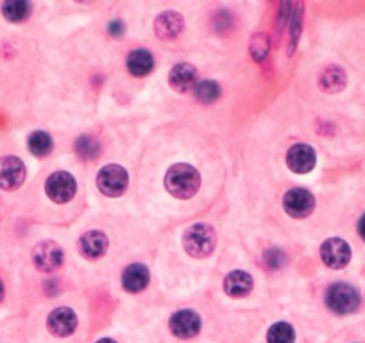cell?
I'll return each instance as SVG.
<instances>
[{
    "instance_id": "obj_22",
    "label": "cell",
    "mask_w": 365,
    "mask_h": 343,
    "mask_svg": "<svg viewBox=\"0 0 365 343\" xmlns=\"http://www.w3.org/2000/svg\"><path fill=\"white\" fill-rule=\"evenodd\" d=\"M296 331L286 322H276L267 332V343H294Z\"/></svg>"
},
{
    "instance_id": "obj_21",
    "label": "cell",
    "mask_w": 365,
    "mask_h": 343,
    "mask_svg": "<svg viewBox=\"0 0 365 343\" xmlns=\"http://www.w3.org/2000/svg\"><path fill=\"white\" fill-rule=\"evenodd\" d=\"M27 145H29V150L33 156L45 157L52 152L54 143H52V138H50L47 133L36 131L29 136V140H27Z\"/></svg>"
},
{
    "instance_id": "obj_11",
    "label": "cell",
    "mask_w": 365,
    "mask_h": 343,
    "mask_svg": "<svg viewBox=\"0 0 365 343\" xmlns=\"http://www.w3.org/2000/svg\"><path fill=\"white\" fill-rule=\"evenodd\" d=\"M47 327L57 338H67L77 329V315L70 308H57L49 315Z\"/></svg>"
},
{
    "instance_id": "obj_25",
    "label": "cell",
    "mask_w": 365,
    "mask_h": 343,
    "mask_svg": "<svg viewBox=\"0 0 365 343\" xmlns=\"http://www.w3.org/2000/svg\"><path fill=\"white\" fill-rule=\"evenodd\" d=\"M269 49H271V45H269V38L265 36L264 33H258V34H254V36H252V40H251V56L254 57V60L264 61L265 57H267Z\"/></svg>"
},
{
    "instance_id": "obj_17",
    "label": "cell",
    "mask_w": 365,
    "mask_h": 343,
    "mask_svg": "<svg viewBox=\"0 0 365 343\" xmlns=\"http://www.w3.org/2000/svg\"><path fill=\"white\" fill-rule=\"evenodd\" d=\"M252 290V277L244 270H233L224 279V291L230 297H245Z\"/></svg>"
},
{
    "instance_id": "obj_12",
    "label": "cell",
    "mask_w": 365,
    "mask_h": 343,
    "mask_svg": "<svg viewBox=\"0 0 365 343\" xmlns=\"http://www.w3.org/2000/svg\"><path fill=\"white\" fill-rule=\"evenodd\" d=\"M170 331H172L177 338H193V336L201 331L199 315L192 310L177 311V313H174L172 318H170Z\"/></svg>"
},
{
    "instance_id": "obj_15",
    "label": "cell",
    "mask_w": 365,
    "mask_h": 343,
    "mask_svg": "<svg viewBox=\"0 0 365 343\" xmlns=\"http://www.w3.org/2000/svg\"><path fill=\"white\" fill-rule=\"evenodd\" d=\"M183 29H185V20L176 11L162 13L155 22V30L159 40H172L179 36Z\"/></svg>"
},
{
    "instance_id": "obj_31",
    "label": "cell",
    "mask_w": 365,
    "mask_h": 343,
    "mask_svg": "<svg viewBox=\"0 0 365 343\" xmlns=\"http://www.w3.org/2000/svg\"><path fill=\"white\" fill-rule=\"evenodd\" d=\"M4 298V284H2V281H0V300Z\"/></svg>"
},
{
    "instance_id": "obj_13",
    "label": "cell",
    "mask_w": 365,
    "mask_h": 343,
    "mask_svg": "<svg viewBox=\"0 0 365 343\" xmlns=\"http://www.w3.org/2000/svg\"><path fill=\"white\" fill-rule=\"evenodd\" d=\"M169 84L179 94H186L197 86V68L190 63H177L170 70Z\"/></svg>"
},
{
    "instance_id": "obj_1",
    "label": "cell",
    "mask_w": 365,
    "mask_h": 343,
    "mask_svg": "<svg viewBox=\"0 0 365 343\" xmlns=\"http://www.w3.org/2000/svg\"><path fill=\"white\" fill-rule=\"evenodd\" d=\"M165 188L176 198H190L199 191L201 176L199 172L186 163H177L169 168L165 176Z\"/></svg>"
},
{
    "instance_id": "obj_20",
    "label": "cell",
    "mask_w": 365,
    "mask_h": 343,
    "mask_svg": "<svg viewBox=\"0 0 365 343\" xmlns=\"http://www.w3.org/2000/svg\"><path fill=\"white\" fill-rule=\"evenodd\" d=\"M2 15L9 22H23V20L29 18L30 4L26 0H9V2L2 4Z\"/></svg>"
},
{
    "instance_id": "obj_9",
    "label": "cell",
    "mask_w": 365,
    "mask_h": 343,
    "mask_svg": "<svg viewBox=\"0 0 365 343\" xmlns=\"http://www.w3.org/2000/svg\"><path fill=\"white\" fill-rule=\"evenodd\" d=\"M320 257L326 266L340 270L351 262V247L342 238H330L320 247Z\"/></svg>"
},
{
    "instance_id": "obj_5",
    "label": "cell",
    "mask_w": 365,
    "mask_h": 343,
    "mask_svg": "<svg viewBox=\"0 0 365 343\" xmlns=\"http://www.w3.org/2000/svg\"><path fill=\"white\" fill-rule=\"evenodd\" d=\"M77 191V183L72 174L68 172H54L52 176H49L45 183V193L50 201L57 202V204H64V202L72 201Z\"/></svg>"
},
{
    "instance_id": "obj_18",
    "label": "cell",
    "mask_w": 365,
    "mask_h": 343,
    "mask_svg": "<svg viewBox=\"0 0 365 343\" xmlns=\"http://www.w3.org/2000/svg\"><path fill=\"white\" fill-rule=\"evenodd\" d=\"M155 68V57L149 50L138 49L133 50L128 56V70L131 72L135 77H145Z\"/></svg>"
},
{
    "instance_id": "obj_24",
    "label": "cell",
    "mask_w": 365,
    "mask_h": 343,
    "mask_svg": "<svg viewBox=\"0 0 365 343\" xmlns=\"http://www.w3.org/2000/svg\"><path fill=\"white\" fill-rule=\"evenodd\" d=\"M196 97L203 104H211L220 97V86L215 81H201L196 86Z\"/></svg>"
},
{
    "instance_id": "obj_7",
    "label": "cell",
    "mask_w": 365,
    "mask_h": 343,
    "mask_svg": "<svg viewBox=\"0 0 365 343\" xmlns=\"http://www.w3.org/2000/svg\"><path fill=\"white\" fill-rule=\"evenodd\" d=\"M63 249L56 242H42L33 249V263L40 272H54L63 265Z\"/></svg>"
},
{
    "instance_id": "obj_2",
    "label": "cell",
    "mask_w": 365,
    "mask_h": 343,
    "mask_svg": "<svg viewBox=\"0 0 365 343\" xmlns=\"http://www.w3.org/2000/svg\"><path fill=\"white\" fill-rule=\"evenodd\" d=\"M217 236L208 224H193L183 235V247L192 257H208L215 250Z\"/></svg>"
},
{
    "instance_id": "obj_14",
    "label": "cell",
    "mask_w": 365,
    "mask_h": 343,
    "mask_svg": "<svg viewBox=\"0 0 365 343\" xmlns=\"http://www.w3.org/2000/svg\"><path fill=\"white\" fill-rule=\"evenodd\" d=\"M149 279V269L142 263H133L122 274V286H124L125 291L129 293H140L147 288Z\"/></svg>"
},
{
    "instance_id": "obj_8",
    "label": "cell",
    "mask_w": 365,
    "mask_h": 343,
    "mask_svg": "<svg viewBox=\"0 0 365 343\" xmlns=\"http://www.w3.org/2000/svg\"><path fill=\"white\" fill-rule=\"evenodd\" d=\"M26 181V164L20 157L6 156L0 159V188L6 191L18 190Z\"/></svg>"
},
{
    "instance_id": "obj_26",
    "label": "cell",
    "mask_w": 365,
    "mask_h": 343,
    "mask_svg": "<svg viewBox=\"0 0 365 343\" xmlns=\"http://www.w3.org/2000/svg\"><path fill=\"white\" fill-rule=\"evenodd\" d=\"M286 263V256L283 250L279 249H271L269 252H265V265L272 270L281 269L283 265Z\"/></svg>"
},
{
    "instance_id": "obj_16",
    "label": "cell",
    "mask_w": 365,
    "mask_h": 343,
    "mask_svg": "<svg viewBox=\"0 0 365 343\" xmlns=\"http://www.w3.org/2000/svg\"><path fill=\"white\" fill-rule=\"evenodd\" d=\"M108 238L104 232L101 231H88L86 235L81 236L79 240V252L83 254L86 259H99L108 250Z\"/></svg>"
},
{
    "instance_id": "obj_19",
    "label": "cell",
    "mask_w": 365,
    "mask_h": 343,
    "mask_svg": "<svg viewBox=\"0 0 365 343\" xmlns=\"http://www.w3.org/2000/svg\"><path fill=\"white\" fill-rule=\"evenodd\" d=\"M346 82V72L340 67H335V64H333V67H327L319 77L320 90L326 91V94H337V91L344 90Z\"/></svg>"
},
{
    "instance_id": "obj_23",
    "label": "cell",
    "mask_w": 365,
    "mask_h": 343,
    "mask_svg": "<svg viewBox=\"0 0 365 343\" xmlns=\"http://www.w3.org/2000/svg\"><path fill=\"white\" fill-rule=\"evenodd\" d=\"M76 152L81 159H95L99 156V152H101V143L94 136L84 135L76 142Z\"/></svg>"
},
{
    "instance_id": "obj_30",
    "label": "cell",
    "mask_w": 365,
    "mask_h": 343,
    "mask_svg": "<svg viewBox=\"0 0 365 343\" xmlns=\"http://www.w3.org/2000/svg\"><path fill=\"white\" fill-rule=\"evenodd\" d=\"M97 343H117V342H115V339H111V338H102V339H99Z\"/></svg>"
},
{
    "instance_id": "obj_29",
    "label": "cell",
    "mask_w": 365,
    "mask_h": 343,
    "mask_svg": "<svg viewBox=\"0 0 365 343\" xmlns=\"http://www.w3.org/2000/svg\"><path fill=\"white\" fill-rule=\"evenodd\" d=\"M358 235H360V238L365 242V213L361 215L360 222H358Z\"/></svg>"
},
{
    "instance_id": "obj_27",
    "label": "cell",
    "mask_w": 365,
    "mask_h": 343,
    "mask_svg": "<svg viewBox=\"0 0 365 343\" xmlns=\"http://www.w3.org/2000/svg\"><path fill=\"white\" fill-rule=\"evenodd\" d=\"M301 8H303V6L299 4V11L296 13V15H294V22H292V49H294L296 43H298L299 33H301V20H303Z\"/></svg>"
},
{
    "instance_id": "obj_3",
    "label": "cell",
    "mask_w": 365,
    "mask_h": 343,
    "mask_svg": "<svg viewBox=\"0 0 365 343\" xmlns=\"http://www.w3.org/2000/svg\"><path fill=\"white\" fill-rule=\"evenodd\" d=\"M327 308L337 315H351L360 306V293L347 283H335L326 291Z\"/></svg>"
},
{
    "instance_id": "obj_28",
    "label": "cell",
    "mask_w": 365,
    "mask_h": 343,
    "mask_svg": "<svg viewBox=\"0 0 365 343\" xmlns=\"http://www.w3.org/2000/svg\"><path fill=\"white\" fill-rule=\"evenodd\" d=\"M124 33V26H122V22H111L109 23V34H113V36H120V34Z\"/></svg>"
},
{
    "instance_id": "obj_4",
    "label": "cell",
    "mask_w": 365,
    "mask_h": 343,
    "mask_svg": "<svg viewBox=\"0 0 365 343\" xmlns=\"http://www.w3.org/2000/svg\"><path fill=\"white\" fill-rule=\"evenodd\" d=\"M129 183L128 172L120 164H106L97 176V186L106 197H120Z\"/></svg>"
},
{
    "instance_id": "obj_10",
    "label": "cell",
    "mask_w": 365,
    "mask_h": 343,
    "mask_svg": "<svg viewBox=\"0 0 365 343\" xmlns=\"http://www.w3.org/2000/svg\"><path fill=\"white\" fill-rule=\"evenodd\" d=\"M315 150L310 145H305V143H298V145L290 147V150L286 152V164L296 174H308V172L315 168Z\"/></svg>"
},
{
    "instance_id": "obj_6",
    "label": "cell",
    "mask_w": 365,
    "mask_h": 343,
    "mask_svg": "<svg viewBox=\"0 0 365 343\" xmlns=\"http://www.w3.org/2000/svg\"><path fill=\"white\" fill-rule=\"evenodd\" d=\"M283 208L292 218H306L315 209V198L305 188H294L283 197Z\"/></svg>"
}]
</instances>
